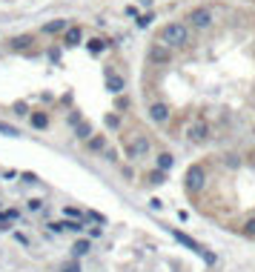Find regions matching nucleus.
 Returning a JSON list of instances; mask_svg holds the SVG:
<instances>
[{
  "label": "nucleus",
  "mask_w": 255,
  "mask_h": 272,
  "mask_svg": "<svg viewBox=\"0 0 255 272\" xmlns=\"http://www.w3.org/2000/svg\"><path fill=\"white\" fill-rule=\"evenodd\" d=\"M161 40L163 46H186L189 43V29L184 23H166L161 29Z\"/></svg>",
  "instance_id": "1"
},
{
  "label": "nucleus",
  "mask_w": 255,
  "mask_h": 272,
  "mask_svg": "<svg viewBox=\"0 0 255 272\" xmlns=\"http://www.w3.org/2000/svg\"><path fill=\"white\" fill-rule=\"evenodd\" d=\"M204 181H207V172H204V166H189L186 169V175H184V186H186V192H201L204 189Z\"/></svg>",
  "instance_id": "2"
},
{
  "label": "nucleus",
  "mask_w": 255,
  "mask_h": 272,
  "mask_svg": "<svg viewBox=\"0 0 255 272\" xmlns=\"http://www.w3.org/2000/svg\"><path fill=\"white\" fill-rule=\"evenodd\" d=\"M172 235H175V241H178V244H184L186 250H192V252H195V255H201V258H204V261H207L209 267L215 264V255H212V252H209V250H204V247H201L198 241H192V238H189V235H184V232H178V229H172Z\"/></svg>",
  "instance_id": "3"
},
{
  "label": "nucleus",
  "mask_w": 255,
  "mask_h": 272,
  "mask_svg": "<svg viewBox=\"0 0 255 272\" xmlns=\"http://www.w3.org/2000/svg\"><path fill=\"white\" fill-rule=\"evenodd\" d=\"M127 152H129V158H132V160L146 158V155H149V137H146V135H135L132 140H129Z\"/></svg>",
  "instance_id": "4"
},
{
  "label": "nucleus",
  "mask_w": 255,
  "mask_h": 272,
  "mask_svg": "<svg viewBox=\"0 0 255 272\" xmlns=\"http://www.w3.org/2000/svg\"><path fill=\"white\" fill-rule=\"evenodd\" d=\"M212 20H215V17H212V9H207V6H198V9L189 11V23H192L195 29H207Z\"/></svg>",
  "instance_id": "5"
},
{
  "label": "nucleus",
  "mask_w": 255,
  "mask_h": 272,
  "mask_svg": "<svg viewBox=\"0 0 255 272\" xmlns=\"http://www.w3.org/2000/svg\"><path fill=\"white\" fill-rule=\"evenodd\" d=\"M186 137L192 140V143H204L209 137V126L204 124V121H198L195 126H189V132H186Z\"/></svg>",
  "instance_id": "6"
},
{
  "label": "nucleus",
  "mask_w": 255,
  "mask_h": 272,
  "mask_svg": "<svg viewBox=\"0 0 255 272\" xmlns=\"http://www.w3.org/2000/svg\"><path fill=\"white\" fill-rule=\"evenodd\" d=\"M149 118L155 121V124H166V121H169V106H166V103H152Z\"/></svg>",
  "instance_id": "7"
},
{
  "label": "nucleus",
  "mask_w": 255,
  "mask_h": 272,
  "mask_svg": "<svg viewBox=\"0 0 255 272\" xmlns=\"http://www.w3.org/2000/svg\"><path fill=\"white\" fill-rule=\"evenodd\" d=\"M69 29V20H63V17H58V20H49L46 26H43V34H60Z\"/></svg>",
  "instance_id": "8"
},
{
  "label": "nucleus",
  "mask_w": 255,
  "mask_h": 272,
  "mask_svg": "<svg viewBox=\"0 0 255 272\" xmlns=\"http://www.w3.org/2000/svg\"><path fill=\"white\" fill-rule=\"evenodd\" d=\"M29 124L35 126V129H40V132H43V129H49V124H52V121H49V115H46V112H29Z\"/></svg>",
  "instance_id": "9"
},
{
  "label": "nucleus",
  "mask_w": 255,
  "mask_h": 272,
  "mask_svg": "<svg viewBox=\"0 0 255 272\" xmlns=\"http://www.w3.org/2000/svg\"><path fill=\"white\" fill-rule=\"evenodd\" d=\"M81 40H83V32L78 29V26H72V29L63 32V46H78Z\"/></svg>",
  "instance_id": "10"
},
{
  "label": "nucleus",
  "mask_w": 255,
  "mask_h": 272,
  "mask_svg": "<svg viewBox=\"0 0 255 272\" xmlns=\"http://www.w3.org/2000/svg\"><path fill=\"white\" fill-rule=\"evenodd\" d=\"M124 86H127V83H124V78H121V75H109V78H106V89L112 92V95H121V92H124Z\"/></svg>",
  "instance_id": "11"
},
{
  "label": "nucleus",
  "mask_w": 255,
  "mask_h": 272,
  "mask_svg": "<svg viewBox=\"0 0 255 272\" xmlns=\"http://www.w3.org/2000/svg\"><path fill=\"white\" fill-rule=\"evenodd\" d=\"M89 250H92V241H89V238H81V241H75V247H72V255H75V258H83V255H86Z\"/></svg>",
  "instance_id": "12"
},
{
  "label": "nucleus",
  "mask_w": 255,
  "mask_h": 272,
  "mask_svg": "<svg viewBox=\"0 0 255 272\" xmlns=\"http://www.w3.org/2000/svg\"><path fill=\"white\" fill-rule=\"evenodd\" d=\"M75 137H78V140H89V137H92V124H89V121H81V124L75 126Z\"/></svg>",
  "instance_id": "13"
},
{
  "label": "nucleus",
  "mask_w": 255,
  "mask_h": 272,
  "mask_svg": "<svg viewBox=\"0 0 255 272\" xmlns=\"http://www.w3.org/2000/svg\"><path fill=\"white\" fill-rule=\"evenodd\" d=\"M155 163H158V169H161V172H169V169H172V166H175V158H172V155H169V152H161Z\"/></svg>",
  "instance_id": "14"
},
{
  "label": "nucleus",
  "mask_w": 255,
  "mask_h": 272,
  "mask_svg": "<svg viewBox=\"0 0 255 272\" xmlns=\"http://www.w3.org/2000/svg\"><path fill=\"white\" fill-rule=\"evenodd\" d=\"M86 146H89V152H104V149H106V137L104 135H95V137L86 140Z\"/></svg>",
  "instance_id": "15"
},
{
  "label": "nucleus",
  "mask_w": 255,
  "mask_h": 272,
  "mask_svg": "<svg viewBox=\"0 0 255 272\" xmlns=\"http://www.w3.org/2000/svg\"><path fill=\"white\" fill-rule=\"evenodd\" d=\"M106 46H109L106 40H101V37H92V40L86 43V49H89V55H101V52H104Z\"/></svg>",
  "instance_id": "16"
},
{
  "label": "nucleus",
  "mask_w": 255,
  "mask_h": 272,
  "mask_svg": "<svg viewBox=\"0 0 255 272\" xmlns=\"http://www.w3.org/2000/svg\"><path fill=\"white\" fill-rule=\"evenodd\" d=\"M32 43V34H20V37H12V49L14 52H20V49H29Z\"/></svg>",
  "instance_id": "17"
},
{
  "label": "nucleus",
  "mask_w": 255,
  "mask_h": 272,
  "mask_svg": "<svg viewBox=\"0 0 255 272\" xmlns=\"http://www.w3.org/2000/svg\"><path fill=\"white\" fill-rule=\"evenodd\" d=\"M149 60H155V63H166V60H169V52L161 49V46H155V49L149 52Z\"/></svg>",
  "instance_id": "18"
},
{
  "label": "nucleus",
  "mask_w": 255,
  "mask_h": 272,
  "mask_svg": "<svg viewBox=\"0 0 255 272\" xmlns=\"http://www.w3.org/2000/svg\"><path fill=\"white\" fill-rule=\"evenodd\" d=\"M146 181H149L152 186H161V183H166V172L155 169V172H149V178H146Z\"/></svg>",
  "instance_id": "19"
},
{
  "label": "nucleus",
  "mask_w": 255,
  "mask_h": 272,
  "mask_svg": "<svg viewBox=\"0 0 255 272\" xmlns=\"http://www.w3.org/2000/svg\"><path fill=\"white\" fill-rule=\"evenodd\" d=\"M43 206H46L43 198H32V201H26V209H29V212H40Z\"/></svg>",
  "instance_id": "20"
},
{
  "label": "nucleus",
  "mask_w": 255,
  "mask_h": 272,
  "mask_svg": "<svg viewBox=\"0 0 255 272\" xmlns=\"http://www.w3.org/2000/svg\"><path fill=\"white\" fill-rule=\"evenodd\" d=\"M0 135L17 137V135H20V129H17V126H12V124H0Z\"/></svg>",
  "instance_id": "21"
},
{
  "label": "nucleus",
  "mask_w": 255,
  "mask_h": 272,
  "mask_svg": "<svg viewBox=\"0 0 255 272\" xmlns=\"http://www.w3.org/2000/svg\"><path fill=\"white\" fill-rule=\"evenodd\" d=\"M83 224L81 221H63V232H81Z\"/></svg>",
  "instance_id": "22"
},
{
  "label": "nucleus",
  "mask_w": 255,
  "mask_h": 272,
  "mask_svg": "<svg viewBox=\"0 0 255 272\" xmlns=\"http://www.w3.org/2000/svg\"><path fill=\"white\" fill-rule=\"evenodd\" d=\"M224 163H227L230 169H238V166H241V158H238V155H227V158H224Z\"/></svg>",
  "instance_id": "23"
},
{
  "label": "nucleus",
  "mask_w": 255,
  "mask_h": 272,
  "mask_svg": "<svg viewBox=\"0 0 255 272\" xmlns=\"http://www.w3.org/2000/svg\"><path fill=\"white\" fill-rule=\"evenodd\" d=\"M63 215L72 218V221H81V209H75V206H66V209H63Z\"/></svg>",
  "instance_id": "24"
},
{
  "label": "nucleus",
  "mask_w": 255,
  "mask_h": 272,
  "mask_svg": "<svg viewBox=\"0 0 255 272\" xmlns=\"http://www.w3.org/2000/svg\"><path fill=\"white\" fill-rule=\"evenodd\" d=\"M244 235H250V238H255V218H250V221L244 224Z\"/></svg>",
  "instance_id": "25"
},
{
  "label": "nucleus",
  "mask_w": 255,
  "mask_h": 272,
  "mask_svg": "<svg viewBox=\"0 0 255 272\" xmlns=\"http://www.w3.org/2000/svg\"><path fill=\"white\" fill-rule=\"evenodd\" d=\"M152 20H155L152 14H140V17H138V20H135V23H138V29H146V26H149Z\"/></svg>",
  "instance_id": "26"
},
{
  "label": "nucleus",
  "mask_w": 255,
  "mask_h": 272,
  "mask_svg": "<svg viewBox=\"0 0 255 272\" xmlns=\"http://www.w3.org/2000/svg\"><path fill=\"white\" fill-rule=\"evenodd\" d=\"M106 126H109V129H118V126H121L118 115H106Z\"/></svg>",
  "instance_id": "27"
},
{
  "label": "nucleus",
  "mask_w": 255,
  "mask_h": 272,
  "mask_svg": "<svg viewBox=\"0 0 255 272\" xmlns=\"http://www.w3.org/2000/svg\"><path fill=\"white\" fill-rule=\"evenodd\" d=\"M66 124H69V126H78V124H81V115H78V112L66 115Z\"/></svg>",
  "instance_id": "28"
},
{
  "label": "nucleus",
  "mask_w": 255,
  "mask_h": 272,
  "mask_svg": "<svg viewBox=\"0 0 255 272\" xmlns=\"http://www.w3.org/2000/svg\"><path fill=\"white\" fill-rule=\"evenodd\" d=\"M14 112H17V115H29V106H26L23 101H17V103H14Z\"/></svg>",
  "instance_id": "29"
},
{
  "label": "nucleus",
  "mask_w": 255,
  "mask_h": 272,
  "mask_svg": "<svg viewBox=\"0 0 255 272\" xmlns=\"http://www.w3.org/2000/svg\"><path fill=\"white\" fill-rule=\"evenodd\" d=\"M14 241H17V244H23V247H32V241L26 238L23 232H17V235H14Z\"/></svg>",
  "instance_id": "30"
},
{
  "label": "nucleus",
  "mask_w": 255,
  "mask_h": 272,
  "mask_svg": "<svg viewBox=\"0 0 255 272\" xmlns=\"http://www.w3.org/2000/svg\"><path fill=\"white\" fill-rule=\"evenodd\" d=\"M86 218H89V221H98V224H106V218L101 215V212H89Z\"/></svg>",
  "instance_id": "31"
},
{
  "label": "nucleus",
  "mask_w": 255,
  "mask_h": 272,
  "mask_svg": "<svg viewBox=\"0 0 255 272\" xmlns=\"http://www.w3.org/2000/svg\"><path fill=\"white\" fill-rule=\"evenodd\" d=\"M20 178H23L26 183H37V175H32V172H23V175H20Z\"/></svg>",
  "instance_id": "32"
},
{
  "label": "nucleus",
  "mask_w": 255,
  "mask_h": 272,
  "mask_svg": "<svg viewBox=\"0 0 255 272\" xmlns=\"http://www.w3.org/2000/svg\"><path fill=\"white\" fill-rule=\"evenodd\" d=\"M101 232H104L101 227H92V229H89V241H92V238H101Z\"/></svg>",
  "instance_id": "33"
},
{
  "label": "nucleus",
  "mask_w": 255,
  "mask_h": 272,
  "mask_svg": "<svg viewBox=\"0 0 255 272\" xmlns=\"http://www.w3.org/2000/svg\"><path fill=\"white\" fill-rule=\"evenodd\" d=\"M104 155H106V160H118V152H112V149H104Z\"/></svg>",
  "instance_id": "34"
},
{
  "label": "nucleus",
  "mask_w": 255,
  "mask_h": 272,
  "mask_svg": "<svg viewBox=\"0 0 255 272\" xmlns=\"http://www.w3.org/2000/svg\"><path fill=\"white\" fill-rule=\"evenodd\" d=\"M63 272H81V267H78V264H66V267H63Z\"/></svg>",
  "instance_id": "35"
}]
</instances>
